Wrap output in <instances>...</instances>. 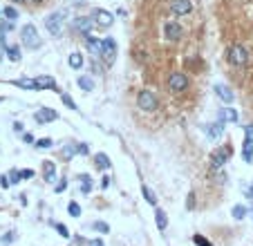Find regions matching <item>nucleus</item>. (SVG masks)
I'll use <instances>...</instances> for the list:
<instances>
[{"label": "nucleus", "instance_id": "obj_1", "mask_svg": "<svg viewBox=\"0 0 253 246\" xmlns=\"http://www.w3.org/2000/svg\"><path fill=\"white\" fill-rule=\"evenodd\" d=\"M21 41L27 49H38L41 47V36H38L36 25H25L21 29Z\"/></svg>", "mask_w": 253, "mask_h": 246}, {"label": "nucleus", "instance_id": "obj_2", "mask_svg": "<svg viewBox=\"0 0 253 246\" xmlns=\"http://www.w3.org/2000/svg\"><path fill=\"white\" fill-rule=\"evenodd\" d=\"M227 58H229V63L235 65V67H242V65L249 63V52L242 47V45H231V47L227 49Z\"/></svg>", "mask_w": 253, "mask_h": 246}, {"label": "nucleus", "instance_id": "obj_3", "mask_svg": "<svg viewBox=\"0 0 253 246\" xmlns=\"http://www.w3.org/2000/svg\"><path fill=\"white\" fill-rule=\"evenodd\" d=\"M63 18H65L63 11L49 14V16L45 18V27H47V32L52 34L54 38H61V36H63Z\"/></svg>", "mask_w": 253, "mask_h": 246}, {"label": "nucleus", "instance_id": "obj_4", "mask_svg": "<svg viewBox=\"0 0 253 246\" xmlns=\"http://www.w3.org/2000/svg\"><path fill=\"white\" fill-rule=\"evenodd\" d=\"M137 105H139V110L153 112V110H157L159 101H157V96H155L150 89H141V92L137 94Z\"/></svg>", "mask_w": 253, "mask_h": 246}, {"label": "nucleus", "instance_id": "obj_5", "mask_svg": "<svg viewBox=\"0 0 253 246\" xmlns=\"http://www.w3.org/2000/svg\"><path fill=\"white\" fill-rule=\"evenodd\" d=\"M233 155V148L231 146H222V148H217L215 152H213V157H211V166H213V170H217V168H222L224 163L229 161V157Z\"/></svg>", "mask_w": 253, "mask_h": 246}, {"label": "nucleus", "instance_id": "obj_6", "mask_svg": "<svg viewBox=\"0 0 253 246\" xmlns=\"http://www.w3.org/2000/svg\"><path fill=\"white\" fill-rule=\"evenodd\" d=\"M168 88H170V92H175V94L184 92V89L188 88V79H186V74L173 72V74L168 76Z\"/></svg>", "mask_w": 253, "mask_h": 246}, {"label": "nucleus", "instance_id": "obj_7", "mask_svg": "<svg viewBox=\"0 0 253 246\" xmlns=\"http://www.w3.org/2000/svg\"><path fill=\"white\" fill-rule=\"evenodd\" d=\"M101 56L106 58L108 63H112V61H115V56H116V41L115 38H103V41H101Z\"/></svg>", "mask_w": 253, "mask_h": 246}, {"label": "nucleus", "instance_id": "obj_8", "mask_svg": "<svg viewBox=\"0 0 253 246\" xmlns=\"http://www.w3.org/2000/svg\"><path fill=\"white\" fill-rule=\"evenodd\" d=\"M163 34H166L168 41H180L182 34H184V29H182V25L177 21H166L163 22Z\"/></svg>", "mask_w": 253, "mask_h": 246}, {"label": "nucleus", "instance_id": "obj_9", "mask_svg": "<svg viewBox=\"0 0 253 246\" xmlns=\"http://www.w3.org/2000/svg\"><path fill=\"white\" fill-rule=\"evenodd\" d=\"M94 18H90V16H79V18H74V22H72V29L74 32H81L85 36V34H90L92 32V27H94Z\"/></svg>", "mask_w": 253, "mask_h": 246}, {"label": "nucleus", "instance_id": "obj_10", "mask_svg": "<svg viewBox=\"0 0 253 246\" xmlns=\"http://www.w3.org/2000/svg\"><path fill=\"white\" fill-rule=\"evenodd\" d=\"M36 89H54V92H58V94H63L61 92V88L56 85V81L52 79V76H47V74H41V76H36Z\"/></svg>", "mask_w": 253, "mask_h": 246}, {"label": "nucleus", "instance_id": "obj_11", "mask_svg": "<svg viewBox=\"0 0 253 246\" xmlns=\"http://www.w3.org/2000/svg\"><path fill=\"white\" fill-rule=\"evenodd\" d=\"M193 9V2L190 0H170V11L175 16H186Z\"/></svg>", "mask_w": 253, "mask_h": 246}, {"label": "nucleus", "instance_id": "obj_12", "mask_svg": "<svg viewBox=\"0 0 253 246\" xmlns=\"http://www.w3.org/2000/svg\"><path fill=\"white\" fill-rule=\"evenodd\" d=\"M58 119V112L56 110H49V108H41V110H36V114H34V121L36 123H52V121Z\"/></svg>", "mask_w": 253, "mask_h": 246}, {"label": "nucleus", "instance_id": "obj_13", "mask_svg": "<svg viewBox=\"0 0 253 246\" xmlns=\"http://www.w3.org/2000/svg\"><path fill=\"white\" fill-rule=\"evenodd\" d=\"M92 18L96 21V25L99 27H110L112 22H115V16H112L110 11H106V9H94L92 11Z\"/></svg>", "mask_w": 253, "mask_h": 246}, {"label": "nucleus", "instance_id": "obj_14", "mask_svg": "<svg viewBox=\"0 0 253 246\" xmlns=\"http://www.w3.org/2000/svg\"><path fill=\"white\" fill-rule=\"evenodd\" d=\"M83 43H85V49H88L90 54H94V56H101V41H99V38H94L92 34H85Z\"/></svg>", "mask_w": 253, "mask_h": 246}, {"label": "nucleus", "instance_id": "obj_15", "mask_svg": "<svg viewBox=\"0 0 253 246\" xmlns=\"http://www.w3.org/2000/svg\"><path fill=\"white\" fill-rule=\"evenodd\" d=\"M215 94L220 96L224 103H233V92H231V88L229 85H224V83H215Z\"/></svg>", "mask_w": 253, "mask_h": 246}, {"label": "nucleus", "instance_id": "obj_16", "mask_svg": "<svg viewBox=\"0 0 253 246\" xmlns=\"http://www.w3.org/2000/svg\"><path fill=\"white\" fill-rule=\"evenodd\" d=\"M217 119L224 121V123H237V110H233V108H222V110L217 112Z\"/></svg>", "mask_w": 253, "mask_h": 246}, {"label": "nucleus", "instance_id": "obj_17", "mask_svg": "<svg viewBox=\"0 0 253 246\" xmlns=\"http://www.w3.org/2000/svg\"><path fill=\"white\" fill-rule=\"evenodd\" d=\"M43 175H45V181L47 183L56 181V163L54 161H43Z\"/></svg>", "mask_w": 253, "mask_h": 246}, {"label": "nucleus", "instance_id": "obj_18", "mask_svg": "<svg viewBox=\"0 0 253 246\" xmlns=\"http://www.w3.org/2000/svg\"><path fill=\"white\" fill-rule=\"evenodd\" d=\"M222 132H224V121H220V119H217L215 123H208V126H206V134L211 136V139H220Z\"/></svg>", "mask_w": 253, "mask_h": 246}, {"label": "nucleus", "instance_id": "obj_19", "mask_svg": "<svg viewBox=\"0 0 253 246\" xmlns=\"http://www.w3.org/2000/svg\"><path fill=\"white\" fill-rule=\"evenodd\" d=\"M94 166L99 168V170H108V168H110V157H108L106 152H96L94 155Z\"/></svg>", "mask_w": 253, "mask_h": 246}, {"label": "nucleus", "instance_id": "obj_20", "mask_svg": "<svg viewBox=\"0 0 253 246\" xmlns=\"http://www.w3.org/2000/svg\"><path fill=\"white\" fill-rule=\"evenodd\" d=\"M155 224H157L159 230H166V226H168V215L163 213L161 208L155 210Z\"/></svg>", "mask_w": 253, "mask_h": 246}, {"label": "nucleus", "instance_id": "obj_21", "mask_svg": "<svg viewBox=\"0 0 253 246\" xmlns=\"http://www.w3.org/2000/svg\"><path fill=\"white\" fill-rule=\"evenodd\" d=\"M68 63H69V67H72V69H81V67H83V54H81V52H72V54H69V58H68Z\"/></svg>", "mask_w": 253, "mask_h": 246}, {"label": "nucleus", "instance_id": "obj_22", "mask_svg": "<svg viewBox=\"0 0 253 246\" xmlns=\"http://www.w3.org/2000/svg\"><path fill=\"white\" fill-rule=\"evenodd\" d=\"M5 54L9 56L11 63H18V61H21V47H18V45H7Z\"/></svg>", "mask_w": 253, "mask_h": 246}, {"label": "nucleus", "instance_id": "obj_23", "mask_svg": "<svg viewBox=\"0 0 253 246\" xmlns=\"http://www.w3.org/2000/svg\"><path fill=\"white\" fill-rule=\"evenodd\" d=\"M79 181H81V193L90 195L92 193V179H90V175H79Z\"/></svg>", "mask_w": 253, "mask_h": 246}, {"label": "nucleus", "instance_id": "obj_24", "mask_svg": "<svg viewBox=\"0 0 253 246\" xmlns=\"http://www.w3.org/2000/svg\"><path fill=\"white\" fill-rule=\"evenodd\" d=\"M76 83H79V88L83 89V92H92V89H94V81H92L90 76H79Z\"/></svg>", "mask_w": 253, "mask_h": 246}, {"label": "nucleus", "instance_id": "obj_25", "mask_svg": "<svg viewBox=\"0 0 253 246\" xmlns=\"http://www.w3.org/2000/svg\"><path fill=\"white\" fill-rule=\"evenodd\" d=\"M79 155V148H76V143H65L63 146V157L65 159H72Z\"/></svg>", "mask_w": 253, "mask_h": 246}, {"label": "nucleus", "instance_id": "obj_26", "mask_svg": "<svg viewBox=\"0 0 253 246\" xmlns=\"http://www.w3.org/2000/svg\"><path fill=\"white\" fill-rule=\"evenodd\" d=\"M231 215H233V217H235L237 222H240V220H244V217H247V215H249V208H247V206H240V204H237V206H233Z\"/></svg>", "mask_w": 253, "mask_h": 246}, {"label": "nucleus", "instance_id": "obj_27", "mask_svg": "<svg viewBox=\"0 0 253 246\" xmlns=\"http://www.w3.org/2000/svg\"><path fill=\"white\" fill-rule=\"evenodd\" d=\"M14 85H18V88H23V89H36V81L34 79H18V81H14Z\"/></svg>", "mask_w": 253, "mask_h": 246}, {"label": "nucleus", "instance_id": "obj_28", "mask_svg": "<svg viewBox=\"0 0 253 246\" xmlns=\"http://www.w3.org/2000/svg\"><path fill=\"white\" fill-rule=\"evenodd\" d=\"M141 193H143V197H146V201H148L150 206L157 204V197H155V193H153L150 188H148V186H141Z\"/></svg>", "mask_w": 253, "mask_h": 246}, {"label": "nucleus", "instance_id": "obj_29", "mask_svg": "<svg viewBox=\"0 0 253 246\" xmlns=\"http://www.w3.org/2000/svg\"><path fill=\"white\" fill-rule=\"evenodd\" d=\"M2 16H5L7 21H18V9L16 7H5V9H2Z\"/></svg>", "mask_w": 253, "mask_h": 246}, {"label": "nucleus", "instance_id": "obj_30", "mask_svg": "<svg viewBox=\"0 0 253 246\" xmlns=\"http://www.w3.org/2000/svg\"><path fill=\"white\" fill-rule=\"evenodd\" d=\"M52 146H54V141H52V139H47V136H45V139H36V148H38V150H49Z\"/></svg>", "mask_w": 253, "mask_h": 246}, {"label": "nucleus", "instance_id": "obj_31", "mask_svg": "<svg viewBox=\"0 0 253 246\" xmlns=\"http://www.w3.org/2000/svg\"><path fill=\"white\" fill-rule=\"evenodd\" d=\"M242 157H244V161H247V163H251V161H253V146H251V143H244Z\"/></svg>", "mask_w": 253, "mask_h": 246}, {"label": "nucleus", "instance_id": "obj_32", "mask_svg": "<svg viewBox=\"0 0 253 246\" xmlns=\"http://www.w3.org/2000/svg\"><path fill=\"white\" fill-rule=\"evenodd\" d=\"M68 213L72 215V217H81V206L76 204V201H69V204H68Z\"/></svg>", "mask_w": 253, "mask_h": 246}, {"label": "nucleus", "instance_id": "obj_33", "mask_svg": "<svg viewBox=\"0 0 253 246\" xmlns=\"http://www.w3.org/2000/svg\"><path fill=\"white\" fill-rule=\"evenodd\" d=\"M61 99H63V103L68 105L69 110H79V108H76V101H74L69 94H65V92H63V94H61Z\"/></svg>", "mask_w": 253, "mask_h": 246}, {"label": "nucleus", "instance_id": "obj_34", "mask_svg": "<svg viewBox=\"0 0 253 246\" xmlns=\"http://www.w3.org/2000/svg\"><path fill=\"white\" fill-rule=\"evenodd\" d=\"M92 228L99 230V233H108V230H110V226H108L106 222H94V224H92Z\"/></svg>", "mask_w": 253, "mask_h": 246}, {"label": "nucleus", "instance_id": "obj_35", "mask_svg": "<svg viewBox=\"0 0 253 246\" xmlns=\"http://www.w3.org/2000/svg\"><path fill=\"white\" fill-rule=\"evenodd\" d=\"M193 242H195V244H197V246H213V244H211V242L206 240V237H204V235H193Z\"/></svg>", "mask_w": 253, "mask_h": 246}, {"label": "nucleus", "instance_id": "obj_36", "mask_svg": "<svg viewBox=\"0 0 253 246\" xmlns=\"http://www.w3.org/2000/svg\"><path fill=\"white\" fill-rule=\"evenodd\" d=\"M244 136H247V139H244V143H251V146H253V126L244 128Z\"/></svg>", "mask_w": 253, "mask_h": 246}, {"label": "nucleus", "instance_id": "obj_37", "mask_svg": "<svg viewBox=\"0 0 253 246\" xmlns=\"http://www.w3.org/2000/svg\"><path fill=\"white\" fill-rule=\"evenodd\" d=\"M21 170H11V173H9V181L11 183H18V181H21Z\"/></svg>", "mask_w": 253, "mask_h": 246}, {"label": "nucleus", "instance_id": "obj_38", "mask_svg": "<svg viewBox=\"0 0 253 246\" xmlns=\"http://www.w3.org/2000/svg\"><path fill=\"white\" fill-rule=\"evenodd\" d=\"M76 148H79V155H85V157L90 155V146L88 143H76Z\"/></svg>", "mask_w": 253, "mask_h": 246}, {"label": "nucleus", "instance_id": "obj_39", "mask_svg": "<svg viewBox=\"0 0 253 246\" xmlns=\"http://www.w3.org/2000/svg\"><path fill=\"white\" fill-rule=\"evenodd\" d=\"M54 228H56V230H58V233H61V235H63V237H69V230L65 228L63 224H54Z\"/></svg>", "mask_w": 253, "mask_h": 246}, {"label": "nucleus", "instance_id": "obj_40", "mask_svg": "<svg viewBox=\"0 0 253 246\" xmlns=\"http://www.w3.org/2000/svg\"><path fill=\"white\" fill-rule=\"evenodd\" d=\"M65 188H68V179H61V181L56 183V188H54V190H56V193H63Z\"/></svg>", "mask_w": 253, "mask_h": 246}, {"label": "nucleus", "instance_id": "obj_41", "mask_svg": "<svg viewBox=\"0 0 253 246\" xmlns=\"http://www.w3.org/2000/svg\"><path fill=\"white\" fill-rule=\"evenodd\" d=\"M14 240H16V233H7V235L2 237V244H11Z\"/></svg>", "mask_w": 253, "mask_h": 246}, {"label": "nucleus", "instance_id": "obj_42", "mask_svg": "<svg viewBox=\"0 0 253 246\" xmlns=\"http://www.w3.org/2000/svg\"><path fill=\"white\" fill-rule=\"evenodd\" d=\"M0 186H2V188H9V186H11L9 177H5V175H2V177H0Z\"/></svg>", "mask_w": 253, "mask_h": 246}, {"label": "nucleus", "instance_id": "obj_43", "mask_svg": "<svg viewBox=\"0 0 253 246\" xmlns=\"http://www.w3.org/2000/svg\"><path fill=\"white\" fill-rule=\"evenodd\" d=\"M244 195H247V199H251V201H253V181H251V186L244 188Z\"/></svg>", "mask_w": 253, "mask_h": 246}, {"label": "nucleus", "instance_id": "obj_44", "mask_svg": "<svg viewBox=\"0 0 253 246\" xmlns=\"http://www.w3.org/2000/svg\"><path fill=\"white\" fill-rule=\"evenodd\" d=\"M21 177L23 179H32L34 177V170H21Z\"/></svg>", "mask_w": 253, "mask_h": 246}, {"label": "nucleus", "instance_id": "obj_45", "mask_svg": "<svg viewBox=\"0 0 253 246\" xmlns=\"http://www.w3.org/2000/svg\"><path fill=\"white\" fill-rule=\"evenodd\" d=\"M108 186H110V177H108V175H106V177L101 179V188L106 190V188H108Z\"/></svg>", "mask_w": 253, "mask_h": 246}, {"label": "nucleus", "instance_id": "obj_46", "mask_svg": "<svg viewBox=\"0 0 253 246\" xmlns=\"http://www.w3.org/2000/svg\"><path fill=\"white\" fill-rule=\"evenodd\" d=\"M23 141H25V143H36V141H34V136H32V134H23Z\"/></svg>", "mask_w": 253, "mask_h": 246}, {"label": "nucleus", "instance_id": "obj_47", "mask_svg": "<svg viewBox=\"0 0 253 246\" xmlns=\"http://www.w3.org/2000/svg\"><path fill=\"white\" fill-rule=\"evenodd\" d=\"M88 246H103V242H101V240H92V242H88Z\"/></svg>", "mask_w": 253, "mask_h": 246}, {"label": "nucleus", "instance_id": "obj_48", "mask_svg": "<svg viewBox=\"0 0 253 246\" xmlns=\"http://www.w3.org/2000/svg\"><path fill=\"white\" fill-rule=\"evenodd\" d=\"M14 130H16V132H23V123H14Z\"/></svg>", "mask_w": 253, "mask_h": 246}, {"label": "nucleus", "instance_id": "obj_49", "mask_svg": "<svg viewBox=\"0 0 253 246\" xmlns=\"http://www.w3.org/2000/svg\"><path fill=\"white\" fill-rule=\"evenodd\" d=\"M11 2H27V0H11Z\"/></svg>", "mask_w": 253, "mask_h": 246}, {"label": "nucleus", "instance_id": "obj_50", "mask_svg": "<svg viewBox=\"0 0 253 246\" xmlns=\"http://www.w3.org/2000/svg\"><path fill=\"white\" fill-rule=\"evenodd\" d=\"M32 2H43V0H32Z\"/></svg>", "mask_w": 253, "mask_h": 246}, {"label": "nucleus", "instance_id": "obj_51", "mask_svg": "<svg viewBox=\"0 0 253 246\" xmlns=\"http://www.w3.org/2000/svg\"><path fill=\"white\" fill-rule=\"evenodd\" d=\"M251 220H253V208H251Z\"/></svg>", "mask_w": 253, "mask_h": 246}, {"label": "nucleus", "instance_id": "obj_52", "mask_svg": "<svg viewBox=\"0 0 253 246\" xmlns=\"http://www.w3.org/2000/svg\"><path fill=\"white\" fill-rule=\"evenodd\" d=\"M0 14H2V11H0Z\"/></svg>", "mask_w": 253, "mask_h": 246}, {"label": "nucleus", "instance_id": "obj_53", "mask_svg": "<svg viewBox=\"0 0 253 246\" xmlns=\"http://www.w3.org/2000/svg\"><path fill=\"white\" fill-rule=\"evenodd\" d=\"M0 101H2V99H0Z\"/></svg>", "mask_w": 253, "mask_h": 246}]
</instances>
